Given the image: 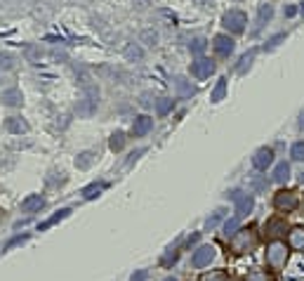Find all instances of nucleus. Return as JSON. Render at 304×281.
<instances>
[{
  "instance_id": "obj_14",
  "label": "nucleus",
  "mask_w": 304,
  "mask_h": 281,
  "mask_svg": "<svg viewBox=\"0 0 304 281\" xmlns=\"http://www.w3.org/2000/svg\"><path fill=\"white\" fill-rule=\"evenodd\" d=\"M288 241H290L292 248L297 251H304V227H295L290 234H288Z\"/></svg>"
},
{
  "instance_id": "obj_34",
  "label": "nucleus",
  "mask_w": 304,
  "mask_h": 281,
  "mask_svg": "<svg viewBox=\"0 0 304 281\" xmlns=\"http://www.w3.org/2000/svg\"><path fill=\"white\" fill-rule=\"evenodd\" d=\"M252 57H255V50H250L248 55L241 59V66H238V71H245V66H250V62H252Z\"/></svg>"
},
{
  "instance_id": "obj_10",
  "label": "nucleus",
  "mask_w": 304,
  "mask_h": 281,
  "mask_svg": "<svg viewBox=\"0 0 304 281\" xmlns=\"http://www.w3.org/2000/svg\"><path fill=\"white\" fill-rule=\"evenodd\" d=\"M43 208H45V199L41 194H31V196H26L21 201V210L24 213H41Z\"/></svg>"
},
{
  "instance_id": "obj_30",
  "label": "nucleus",
  "mask_w": 304,
  "mask_h": 281,
  "mask_svg": "<svg viewBox=\"0 0 304 281\" xmlns=\"http://www.w3.org/2000/svg\"><path fill=\"white\" fill-rule=\"evenodd\" d=\"M290 156L295 158V161H304V142H295V144H292Z\"/></svg>"
},
{
  "instance_id": "obj_42",
  "label": "nucleus",
  "mask_w": 304,
  "mask_h": 281,
  "mask_svg": "<svg viewBox=\"0 0 304 281\" xmlns=\"http://www.w3.org/2000/svg\"><path fill=\"white\" fill-rule=\"evenodd\" d=\"M299 182H304V172H302V175H299Z\"/></svg>"
},
{
  "instance_id": "obj_38",
  "label": "nucleus",
  "mask_w": 304,
  "mask_h": 281,
  "mask_svg": "<svg viewBox=\"0 0 304 281\" xmlns=\"http://www.w3.org/2000/svg\"><path fill=\"white\" fill-rule=\"evenodd\" d=\"M295 14H297V7H295V5L285 7V17H295Z\"/></svg>"
},
{
  "instance_id": "obj_1",
  "label": "nucleus",
  "mask_w": 304,
  "mask_h": 281,
  "mask_svg": "<svg viewBox=\"0 0 304 281\" xmlns=\"http://www.w3.org/2000/svg\"><path fill=\"white\" fill-rule=\"evenodd\" d=\"M288 262V246L283 241H271L267 246V265L271 269H281Z\"/></svg>"
},
{
  "instance_id": "obj_5",
  "label": "nucleus",
  "mask_w": 304,
  "mask_h": 281,
  "mask_svg": "<svg viewBox=\"0 0 304 281\" xmlns=\"http://www.w3.org/2000/svg\"><path fill=\"white\" fill-rule=\"evenodd\" d=\"M274 206H276L278 210L292 213L299 206V199H297V194L295 192H278L276 196H274Z\"/></svg>"
},
{
  "instance_id": "obj_35",
  "label": "nucleus",
  "mask_w": 304,
  "mask_h": 281,
  "mask_svg": "<svg viewBox=\"0 0 304 281\" xmlns=\"http://www.w3.org/2000/svg\"><path fill=\"white\" fill-rule=\"evenodd\" d=\"M149 279V272H146V269H137L135 274L130 276V281H146Z\"/></svg>"
},
{
  "instance_id": "obj_8",
  "label": "nucleus",
  "mask_w": 304,
  "mask_h": 281,
  "mask_svg": "<svg viewBox=\"0 0 304 281\" xmlns=\"http://www.w3.org/2000/svg\"><path fill=\"white\" fill-rule=\"evenodd\" d=\"M271 163H274V149L271 147H259L255 151V156H252V165L257 170H267Z\"/></svg>"
},
{
  "instance_id": "obj_24",
  "label": "nucleus",
  "mask_w": 304,
  "mask_h": 281,
  "mask_svg": "<svg viewBox=\"0 0 304 281\" xmlns=\"http://www.w3.org/2000/svg\"><path fill=\"white\" fill-rule=\"evenodd\" d=\"M175 85L179 88V95H182V97H191V95H194V88H191L189 83H186V78H182V76H177V78H175Z\"/></svg>"
},
{
  "instance_id": "obj_40",
  "label": "nucleus",
  "mask_w": 304,
  "mask_h": 281,
  "mask_svg": "<svg viewBox=\"0 0 304 281\" xmlns=\"http://www.w3.org/2000/svg\"><path fill=\"white\" fill-rule=\"evenodd\" d=\"M299 128L304 130V111H302V116H299Z\"/></svg>"
},
{
  "instance_id": "obj_22",
  "label": "nucleus",
  "mask_w": 304,
  "mask_h": 281,
  "mask_svg": "<svg viewBox=\"0 0 304 281\" xmlns=\"http://www.w3.org/2000/svg\"><path fill=\"white\" fill-rule=\"evenodd\" d=\"M224 95H226V78H219L215 90H212V95H210V99H212V102H222Z\"/></svg>"
},
{
  "instance_id": "obj_6",
  "label": "nucleus",
  "mask_w": 304,
  "mask_h": 281,
  "mask_svg": "<svg viewBox=\"0 0 304 281\" xmlns=\"http://www.w3.org/2000/svg\"><path fill=\"white\" fill-rule=\"evenodd\" d=\"M215 246H198L191 255V262H194V267H208L215 260Z\"/></svg>"
},
{
  "instance_id": "obj_12",
  "label": "nucleus",
  "mask_w": 304,
  "mask_h": 281,
  "mask_svg": "<svg viewBox=\"0 0 304 281\" xmlns=\"http://www.w3.org/2000/svg\"><path fill=\"white\" fill-rule=\"evenodd\" d=\"M5 130L14 132V135H21V132H28V123L21 116H10L5 118Z\"/></svg>"
},
{
  "instance_id": "obj_21",
  "label": "nucleus",
  "mask_w": 304,
  "mask_h": 281,
  "mask_svg": "<svg viewBox=\"0 0 304 281\" xmlns=\"http://www.w3.org/2000/svg\"><path fill=\"white\" fill-rule=\"evenodd\" d=\"M68 215H71V210H68V208H61L59 213H54L52 218H48V220H45V222H41V232H43V229H48V227H52V225H57L59 220L68 218Z\"/></svg>"
},
{
  "instance_id": "obj_26",
  "label": "nucleus",
  "mask_w": 304,
  "mask_h": 281,
  "mask_svg": "<svg viewBox=\"0 0 304 281\" xmlns=\"http://www.w3.org/2000/svg\"><path fill=\"white\" fill-rule=\"evenodd\" d=\"M283 229H285V222H281V220H269L267 222V234H271V236H278Z\"/></svg>"
},
{
  "instance_id": "obj_13",
  "label": "nucleus",
  "mask_w": 304,
  "mask_h": 281,
  "mask_svg": "<svg viewBox=\"0 0 304 281\" xmlns=\"http://www.w3.org/2000/svg\"><path fill=\"white\" fill-rule=\"evenodd\" d=\"M288 180H290V163H278L276 168H274V182H276V185H285V182H288Z\"/></svg>"
},
{
  "instance_id": "obj_2",
  "label": "nucleus",
  "mask_w": 304,
  "mask_h": 281,
  "mask_svg": "<svg viewBox=\"0 0 304 281\" xmlns=\"http://www.w3.org/2000/svg\"><path fill=\"white\" fill-rule=\"evenodd\" d=\"M257 246L255 229H238V234L231 239V251L234 253H250Z\"/></svg>"
},
{
  "instance_id": "obj_41",
  "label": "nucleus",
  "mask_w": 304,
  "mask_h": 281,
  "mask_svg": "<svg viewBox=\"0 0 304 281\" xmlns=\"http://www.w3.org/2000/svg\"><path fill=\"white\" fill-rule=\"evenodd\" d=\"M163 281H177V279H175V276H168V279H163Z\"/></svg>"
},
{
  "instance_id": "obj_15",
  "label": "nucleus",
  "mask_w": 304,
  "mask_h": 281,
  "mask_svg": "<svg viewBox=\"0 0 304 281\" xmlns=\"http://www.w3.org/2000/svg\"><path fill=\"white\" fill-rule=\"evenodd\" d=\"M0 99H3V104H7V107H17V104H21V92L19 90H5L3 95H0Z\"/></svg>"
},
{
  "instance_id": "obj_18",
  "label": "nucleus",
  "mask_w": 304,
  "mask_h": 281,
  "mask_svg": "<svg viewBox=\"0 0 304 281\" xmlns=\"http://www.w3.org/2000/svg\"><path fill=\"white\" fill-rule=\"evenodd\" d=\"M238 222H241L238 218H231V220L224 222V227H222V236H224V239H234V236H236V234H238Z\"/></svg>"
},
{
  "instance_id": "obj_39",
  "label": "nucleus",
  "mask_w": 304,
  "mask_h": 281,
  "mask_svg": "<svg viewBox=\"0 0 304 281\" xmlns=\"http://www.w3.org/2000/svg\"><path fill=\"white\" fill-rule=\"evenodd\" d=\"M196 241H198V234H191V236H189V241H186V243H189V246H194Z\"/></svg>"
},
{
  "instance_id": "obj_36",
  "label": "nucleus",
  "mask_w": 304,
  "mask_h": 281,
  "mask_svg": "<svg viewBox=\"0 0 304 281\" xmlns=\"http://www.w3.org/2000/svg\"><path fill=\"white\" fill-rule=\"evenodd\" d=\"M12 66H14V64H12V57H10V55H0V69H12Z\"/></svg>"
},
{
  "instance_id": "obj_4",
  "label": "nucleus",
  "mask_w": 304,
  "mask_h": 281,
  "mask_svg": "<svg viewBox=\"0 0 304 281\" xmlns=\"http://www.w3.org/2000/svg\"><path fill=\"white\" fill-rule=\"evenodd\" d=\"M222 24L229 28L231 33H243L245 24H248V17H245V12H241V10H229V12L224 14Z\"/></svg>"
},
{
  "instance_id": "obj_17",
  "label": "nucleus",
  "mask_w": 304,
  "mask_h": 281,
  "mask_svg": "<svg viewBox=\"0 0 304 281\" xmlns=\"http://www.w3.org/2000/svg\"><path fill=\"white\" fill-rule=\"evenodd\" d=\"M92 161H95V154L92 151H83V154L75 156V168L78 170H88L90 165H92Z\"/></svg>"
},
{
  "instance_id": "obj_7",
  "label": "nucleus",
  "mask_w": 304,
  "mask_h": 281,
  "mask_svg": "<svg viewBox=\"0 0 304 281\" xmlns=\"http://www.w3.org/2000/svg\"><path fill=\"white\" fill-rule=\"evenodd\" d=\"M215 74V62L212 59H196V62L191 64V76L203 81V78H210V76Z\"/></svg>"
},
{
  "instance_id": "obj_25",
  "label": "nucleus",
  "mask_w": 304,
  "mask_h": 281,
  "mask_svg": "<svg viewBox=\"0 0 304 281\" xmlns=\"http://www.w3.org/2000/svg\"><path fill=\"white\" fill-rule=\"evenodd\" d=\"M108 147H111V151H121L123 147H125V135H123L121 130L113 132V135H111V142H108Z\"/></svg>"
},
{
  "instance_id": "obj_27",
  "label": "nucleus",
  "mask_w": 304,
  "mask_h": 281,
  "mask_svg": "<svg viewBox=\"0 0 304 281\" xmlns=\"http://www.w3.org/2000/svg\"><path fill=\"white\" fill-rule=\"evenodd\" d=\"M170 109H172V99H168V97H161V99H158V104H156V111H158V116H165Z\"/></svg>"
},
{
  "instance_id": "obj_32",
  "label": "nucleus",
  "mask_w": 304,
  "mask_h": 281,
  "mask_svg": "<svg viewBox=\"0 0 304 281\" xmlns=\"http://www.w3.org/2000/svg\"><path fill=\"white\" fill-rule=\"evenodd\" d=\"M201 281H226V274L224 272H208L201 276Z\"/></svg>"
},
{
  "instance_id": "obj_23",
  "label": "nucleus",
  "mask_w": 304,
  "mask_h": 281,
  "mask_svg": "<svg viewBox=\"0 0 304 281\" xmlns=\"http://www.w3.org/2000/svg\"><path fill=\"white\" fill-rule=\"evenodd\" d=\"M271 14H274L271 5H262V7H259V17H257V28H255V31H259V28L264 26V21L271 19Z\"/></svg>"
},
{
  "instance_id": "obj_28",
  "label": "nucleus",
  "mask_w": 304,
  "mask_h": 281,
  "mask_svg": "<svg viewBox=\"0 0 304 281\" xmlns=\"http://www.w3.org/2000/svg\"><path fill=\"white\" fill-rule=\"evenodd\" d=\"M191 52H194V55H201L203 50L208 48V41H205V38H201V36H198V38H194V41H191Z\"/></svg>"
},
{
  "instance_id": "obj_19",
  "label": "nucleus",
  "mask_w": 304,
  "mask_h": 281,
  "mask_svg": "<svg viewBox=\"0 0 304 281\" xmlns=\"http://www.w3.org/2000/svg\"><path fill=\"white\" fill-rule=\"evenodd\" d=\"M104 182H92V185H88L85 189H83V199H97L101 192H104Z\"/></svg>"
},
{
  "instance_id": "obj_16",
  "label": "nucleus",
  "mask_w": 304,
  "mask_h": 281,
  "mask_svg": "<svg viewBox=\"0 0 304 281\" xmlns=\"http://www.w3.org/2000/svg\"><path fill=\"white\" fill-rule=\"evenodd\" d=\"M125 59L130 62H142L144 59V50L137 45V43H130L128 48H125Z\"/></svg>"
},
{
  "instance_id": "obj_9",
  "label": "nucleus",
  "mask_w": 304,
  "mask_h": 281,
  "mask_svg": "<svg viewBox=\"0 0 304 281\" xmlns=\"http://www.w3.org/2000/svg\"><path fill=\"white\" fill-rule=\"evenodd\" d=\"M212 48H215V52H217L219 57H229L231 52H234V41H231L229 36L219 33V36H215V41H212Z\"/></svg>"
},
{
  "instance_id": "obj_20",
  "label": "nucleus",
  "mask_w": 304,
  "mask_h": 281,
  "mask_svg": "<svg viewBox=\"0 0 304 281\" xmlns=\"http://www.w3.org/2000/svg\"><path fill=\"white\" fill-rule=\"evenodd\" d=\"M179 246H182V239H177L175 241V246H170L168 248V253L163 255V265H165V267H168V265H172V262L177 260V255H179Z\"/></svg>"
},
{
  "instance_id": "obj_31",
  "label": "nucleus",
  "mask_w": 304,
  "mask_h": 281,
  "mask_svg": "<svg viewBox=\"0 0 304 281\" xmlns=\"http://www.w3.org/2000/svg\"><path fill=\"white\" fill-rule=\"evenodd\" d=\"M224 218V210H217L215 215H212V218H208L205 220V229H215L217 227V222H219V220Z\"/></svg>"
},
{
  "instance_id": "obj_33",
  "label": "nucleus",
  "mask_w": 304,
  "mask_h": 281,
  "mask_svg": "<svg viewBox=\"0 0 304 281\" xmlns=\"http://www.w3.org/2000/svg\"><path fill=\"white\" fill-rule=\"evenodd\" d=\"M156 41H158V33H156L154 28H146V31H142V43H149V45H154Z\"/></svg>"
},
{
  "instance_id": "obj_29",
  "label": "nucleus",
  "mask_w": 304,
  "mask_h": 281,
  "mask_svg": "<svg viewBox=\"0 0 304 281\" xmlns=\"http://www.w3.org/2000/svg\"><path fill=\"white\" fill-rule=\"evenodd\" d=\"M245 281H269V274L262 272V269H252V272H248Z\"/></svg>"
},
{
  "instance_id": "obj_11",
  "label": "nucleus",
  "mask_w": 304,
  "mask_h": 281,
  "mask_svg": "<svg viewBox=\"0 0 304 281\" xmlns=\"http://www.w3.org/2000/svg\"><path fill=\"white\" fill-rule=\"evenodd\" d=\"M151 128H154V118L151 116H137L135 123H132V135H135V137H144Z\"/></svg>"
},
{
  "instance_id": "obj_37",
  "label": "nucleus",
  "mask_w": 304,
  "mask_h": 281,
  "mask_svg": "<svg viewBox=\"0 0 304 281\" xmlns=\"http://www.w3.org/2000/svg\"><path fill=\"white\" fill-rule=\"evenodd\" d=\"M139 104H142V107H149V104H151V95H149V92H144L142 99H139Z\"/></svg>"
},
{
  "instance_id": "obj_3",
  "label": "nucleus",
  "mask_w": 304,
  "mask_h": 281,
  "mask_svg": "<svg viewBox=\"0 0 304 281\" xmlns=\"http://www.w3.org/2000/svg\"><path fill=\"white\" fill-rule=\"evenodd\" d=\"M226 199H231L234 203H236V218L238 220H243L245 215H250L252 206H255V201H252L250 194H243V192H238V189L226 192Z\"/></svg>"
}]
</instances>
